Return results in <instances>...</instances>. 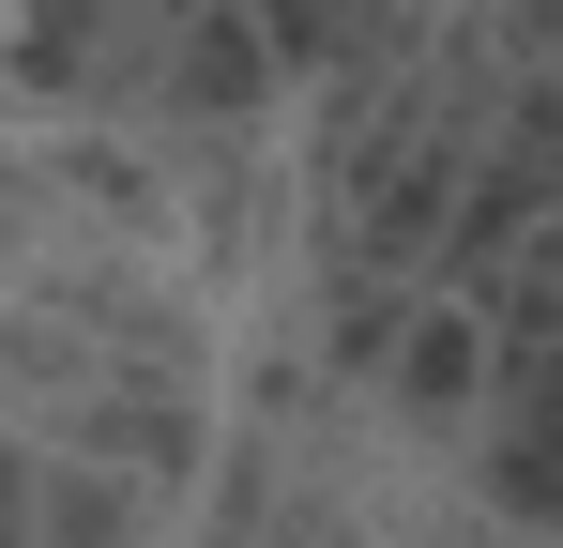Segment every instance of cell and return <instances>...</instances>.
Returning a JSON list of instances; mask_svg holds the SVG:
<instances>
[{"label": "cell", "instance_id": "cell-1", "mask_svg": "<svg viewBox=\"0 0 563 548\" xmlns=\"http://www.w3.org/2000/svg\"><path fill=\"white\" fill-rule=\"evenodd\" d=\"M168 0H0V138H137Z\"/></svg>", "mask_w": 563, "mask_h": 548}, {"label": "cell", "instance_id": "cell-2", "mask_svg": "<svg viewBox=\"0 0 563 548\" xmlns=\"http://www.w3.org/2000/svg\"><path fill=\"white\" fill-rule=\"evenodd\" d=\"M289 91L244 31V0H168V46H153V91H137V138H275Z\"/></svg>", "mask_w": 563, "mask_h": 548}, {"label": "cell", "instance_id": "cell-3", "mask_svg": "<svg viewBox=\"0 0 563 548\" xmlns=\"http://www.w3.org/2000/svg\"><path fill=\"white\" fill-rule=\"evenodd\" d=\"M427 15H442V0H244V31H260V62H275L289 107H305V91L380 77V62H411Z\"/></svg>", "mask_w": 563, "mask_h": 548}, {"label": "cell", "instance_id": "cell-4", "mask_svg": "<svg viewBox=\"0 0 563 548\" xmlns=\"http://www.w3.org/2000/svg\"><path fill=\"white\" fill-rule=\"evenodd\" d=\"M62 244H107V229L77 213V183H62L46 138H0V289H15V274H46Z\"/></svg>", "mask_w": 563, "mask_h": 548}]
</instances>
